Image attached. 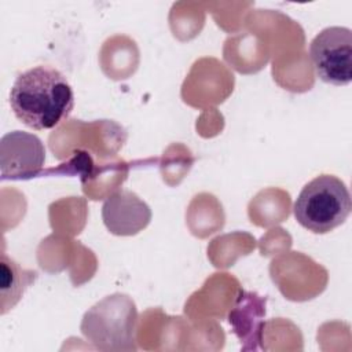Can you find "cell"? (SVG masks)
Returning <instances> with one entry per match:
<instances>
[{
  "instance_id": "52a82bcc",
  "label": "cell",
  "mask_w": 352,
  "mask_h": 352,
  "mask_svg": "<svg viewBox=\"0 0 352 352\" xmlns=\"http://www.w3.org/2000/svg\"><path fill=\"white\" fill-rule=\"evenodd\" d=\"M265 315V297L257 293L242 292L235 307L228 314V322L241 340L242 349H257L261 340L263 318Z\"/></svg>"
},
{
  "instance_id": "277c9868",
  "label": "cell",
  "mask_w": 352,
  "mask_h": 352,
  "mask_svg": "<svg viewBox=\"0 0 352 352\" xmlns=\"http://www.w3.org/2000/svg\"><path fill=\"white\" fill-rule=\"evenodd\" d=\"M309 56L316 76L331 85L342 87L352 80V30L329 26L309 44Z\"/></svg>"
},
{
  "instance_id": "7a4b0ae2",
  "label": "cell",
  "mask_w": 352,
  "mask_h": 352,
  "mask_svg": "<svg viewBox=\"0 0 352 352\" xmlns=\"http://www.w3.org/2000/svg\"><path fill=\"white\" fill-rule=\"evenodd\" d=\"M352 209L346 184L334 175H319L308 182L293 205L297 223L314 234H327L344 224Z\"/></svg>"
},
{
  "instance_id": "8992f818",
  "label": "cell",
  "mask_w": 352,
  "mask_h": 352,
  "mask_svg": "<svg viewBox=\"0 0 352 352\" xmlns=\"http://www.w3.org/2000/svg\"><path fill=\"white\" fill-rule=\"evenodd\" d=\"M102 219L111 234L129 236L148 226L151 209L135 192L117 190L103 202Z\"/></svg>"
},
{
  "instance_id": "ba28073f",
  "label": "cell",
  "mask_w": 352,
  "mask_h": 352,
  "mask_svg": "<svg viewBox=\"0 0 352 352\" xmlns=\"http://www.w3.org/2000/svg\"><path fill=\"white\" fill-rule=\"evenodd\" d=\"M1 271V314H6L12 308L22 297L23 292L36 280L37 272L32 270H23L12 258L1 254L0 263Z\"/></svg>"
},
{
  "instance_id": "3957f363",
  "label": "cell",
  "mask_w": 352,
  "mask_h": 352,
  "mask_svg": "<svg viewBox=\"0 0 352 352\" xmlns=\"http://www.w3.org/2000/svg\"><path fill=\"white\" fill-rule=\"evenodd\" d=\"M138 309L126 294L114 293L91 307L82 316V336L100 351H136Z\"/></svg>"
},
{
  "instance_id": "6da1fadb",
  "label": "cell",
  "mask_w": 352,
  "mask_h": 352,
  "mask_svg": "<svg viewBox=\"0 0 352 352\" xmlns=\"http://www.w3.org/2000/svg\"><path fill=\"white\" fill-rule=\"evenodd\" d=\"M10 106L26 126L52 129L70 116L74 92L60 70L38 65L18 74L10 91Z\"/></svg>"
},
{
  "instance_id": "5b68a950",
  "label": "cell",
  "mask_w": 352,
  "mask_h": 352,
  "mask_svg": "<svg viewBox=\"0 0 352 352\" xmlns=\"http://www.w3.org/2000/svg\"><path fill=\"white\" fill-rule=\"evenodd\" d=\"M45 147L41 139L23 131H11L0 139L1 180H29L41 173Z\"/></svg>"
}]
</instances>
